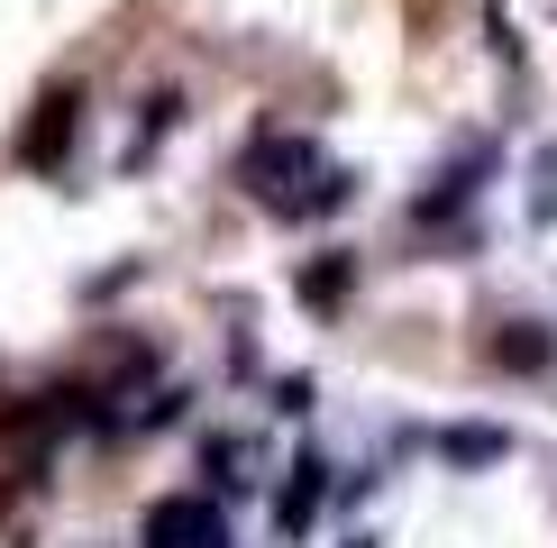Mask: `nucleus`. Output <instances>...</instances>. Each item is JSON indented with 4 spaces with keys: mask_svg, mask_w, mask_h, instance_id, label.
Listing matches in <instances>:
<instances>
[{
    "mask_svg": "<svg viewBox=\"0 0 557 548\" xmlns=\"http://www.w3.org/2000/svg\"><path fill=\"white\" fill-rule=\"evenodd\" d=\"M147 539L156 548H220V521L201 512V502H165V512L147 521Z\"/></svg>",
    "mask_w": 557,
    "mask_h": 548,
    "instance_id": "nucleus-1",
    "label": "nucleus"
},
{
    "mask_svg": "<svg viewBox=\"0 0 557 548\" xmlns=\"http://www.w3.org/2000/svg\"><path fill=\"white\" fill-rule=\"evenodd\" d=\"M448 448H457V457H503V439H494V429H457Z\"/></svg>",
    "mask_w": 557,
    "mask_h": 548,
    "instance_id": "nucleus-2",
    "label": "nucleus"
}]
</instances>
